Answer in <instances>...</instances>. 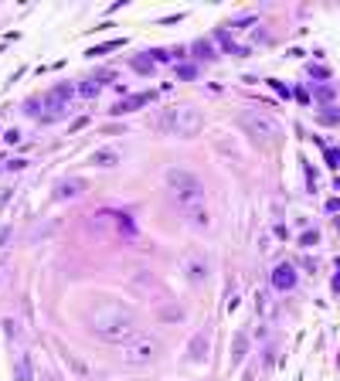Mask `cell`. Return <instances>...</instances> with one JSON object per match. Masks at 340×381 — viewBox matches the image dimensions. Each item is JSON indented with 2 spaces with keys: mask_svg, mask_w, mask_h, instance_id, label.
<instances>
[{
  "mask_svg": "<svg viewBox=\"0 0 340 381\" xmlns=\"http://www.w3.org/2000/svg\"><path fill=\"white\" fill-rule=\"evenodd\" d=\"M92 330L106 344H129L136 337V320L123 303H99L89 316Z\"/></svg>",
  "mask_w": 340,
  "mask_h": 381,
  "instance_id": "6da1fadb",
  "label": "cell"
},
{
  "mask_svg": "<svg viewBox=\"0 0 340 381\" xmlns=\"http://www.w3.org/2000/svg\"><path fill=\"white\" fill-rule=\"evenodd\" d=\"M153 126L163 130V133H174V136H197V130H201V112L194 109L191 102H184V106L163 109L157 119H153Z\"/></svg>",
  "mask_w": 340,
  "mask_h": 381,
  "instance_id": "7a4b0ae2",
  "label": "cell"
},
{
  "mask_svg": "<svg viewBox=\"0 0 340 381\" xmlns=\"http://www.w3.org/2000/svg\"><path fill=\"white\" fill-rule=\"evenodd\" d=\"M167 184L174 190V198L181 208H191V204H204V184L197 180V174H191L187 167H170L167 170Z\"/></svg>",
  "mask_w": 340,
  "mask_h": 381,
  "instance_id": "3957f363",
  "label": "cell"
},
{
  "mask_svg": "<svg viewBox=\"0 0 340 381\" xmlns=\"http://www.w3.org/2000/svg\"><path fill=\"white\" fill-rule=\"evenodd\" d=\"M238 126L252 133V140H259V143H279L283 140V130L276 119H269L265 112H242L238 116Z\"/></svg>",
  "mask_w": 340,
  "mask_h": 381,
  "instance_id": "277c9868",
  "label": "cell"
},
{
  "mask_svg": "<svg viewBox=\"0 0 340 381\" xmlns=\"http://www.w3.org/2000/svg\"><path fill=\"white\" fill-rule=\"evenodd\" d=\"M181 269L191 282H204L211 276V259H208V252H201V248H191V252H184Z\"/></svg>",
  "mask_w": 340,
  "mask_h": 381,
  "instance_id": "5b68a950",
  "label": "cell"
},
{
  "mask_svg": "<svg viewBox=\"0 0 340 381\" xmlns=\"http://www.w3.org/2000/svg\"><path fill=\"white\" fill-rule=\"evenodd\" d=\"M157 354H160V344L153 337H133L123 351V358L129 361V364H147V361H153Z\"/></svg>",
  "mask_w": 340,
  "mask_h": 381,
  "instance_id": "8992f818",
  "label": "cell"
},
{
  "mask_svg": "<svg viewBox=\"0 0 340 381\" xmlns=\"http://www.w3.org/2000/svg\"><path fill=\"white\" fill-rule=\"evenodd\" d=\"M68 99H72V89H68V85L51 89L45 96V116H41V119H45V123H55L58 116H65L68 112Z\"/></svg>",
  "mask_w": 340,
  "mask_h": 381,
  "instance_id": "52a82bcc",
  "label": "cell"
},
{
  "mask_svg": "<svg viewBox=\"0 0 340 381\" xmlns=\"http://www.w3.org/2000/svg\"><path fill=\"white\" fill-rule=\"evenodd\" d=\"M89 190V180L85 177H65L55 184V198L58 201H68V198H79V194H85Z\"/></svg>",
  "mask_w": 340,
  "mask_h": 381,
  "instance_id": "ba28073f",
  "label": "cell"
},
{
  "mask_svg": "<svg viewBox=\"0 0 340 381\" xmlns=\"http://www.w3.org/2000/svg\"><path fill=\"white\" fill-rule=\"evenodd\" d=\"M272 286H276L279 293H286V290L296 286V269L289 266V262H279V266L272 269Z\"/></svg>",
  "mask_w": 340,
  "mask_h": 381,
  "instance_id": "9c48e42d",
  "label": "cell"
},
{
  "mask_svg": "<svg viewBox=\"0 0 340 381\" xmlns=\"http://www.w3.org/2000/svg\"><path fill=\"white\" fill-rule=\"evenodd\" d=\"M119 164V150L116 146H102V150H95L89 157V167H102V170H109Z\"/></svg>",
  "mask_w": 340,
  "mask_h": 381,
  "instance_id": "30bf717a",
  "label": "cell"
},
{
  "mask_svg": "<svg viewBox=\"0 0 340 381\" xmlns=\"http://www.w3.org/2000/svg\"><path fill=\"white\" fill-rule=\"evenodd\" d=\"M150 99H153V92H143V96H126L123 102H116V106H113V116H126V112H133V109H143Z\"/></svg>",
  "mask_w": 340,
  "mask_h": 381,
  "instance_id": "8fae6325",
  "label": "cell"
},
{
  "mask_svg": "<svg viewBox=\"0 0 340 381\" xmlns=\"http://www.w3.org/2000/svg\"><path fill=\"white\" fill-rule=\"evenodd\" d=\"M208 351H211V340H208V334L191 337V344H187V361H208Z\"/></svg>",
  "mask_w": 340,
  "mask_h": 381,
  "instance_id": "7c38bea8",
  "label": "cell"
},
{
  "mask_svg": "<svg viewBox=\"0 0 340 381\" xmlns=\"http://www.w3.org/2000/svg\"><path fill=\"white\" fill-rule=\"evenodd\" d=\"M14 378L31 381V354H17V361H14Z\"/></svg>",
  "mask_w": 340,
  "mask_h": 381,
  "instance_id": "4fadbf2b",
  "label": "cell"
},
{
  "mask_svg": "<svg viewBox=\"0 0 340 381\" xmlns=\"http://www.w3.org/2000/svg\"><path fill=\"white\" fill-rule=\"evenodd\" d=\"M21 112H24V116H31V119H34V116H41V112H45V99H41V96L24 99V102H21Z\"/></svg>",
  "mask_w": 340,
  "mask_h": 381,
  "instance_id": "5bb4252c",
  "label": "cell"
},
{
  "mask_svg": "<svg viewBox=\"0 0 340 381\" xmlns=\"http://www.w3.org/2000/svg\"><path fill=\"white\" fill-rule=\"evenodd\" d=\"M215 38H218V45H225L228 51H235V55H245V48H235V45H231V31H228V27H218Z\"/></svg>",
  "mask_w": 340,
  "mask_h": 381,
  "instance_id": "9a60e30c",
  "label": "cell"
},
{
  "mask_svg": "<svg viewBox=\"0 0 340 381\" xmlns=\"http://www.w3.org/2000/svg\"><path fill=\"white\" fill-rule=\"evenodd\" d=\"M317 123H323V126H337V123H340V109H337V106H327V109L317 116Z\"/></svg>",
  "mask_w": 340,
  "mask_h": 381,
  "instance_id": "2e32d148",
  "label": "cell"
},
{
  "mask_svg": "<svg viewBox=\"0 0 340 381\" xmlns=\"http://www.w3.org/2000/svg\"><path fill=\"white\" fill-rule=\"evenodd\" d=\"M245 351H249V334H245V330H238V337H235V347H231L235 361H242V358H245Z\"/></svg>",
  "mask_w": 340,
  "mask_h": 381,
  "instance_id": "e0dca14e",
  "label": "cell"
},
{
  "mask_svg": "<svg viewBox=\"0 0 340 381\" xmlns=\"http://www.w3.org/2000/svg\"><path fill=\"white\" fill-rule=\"evenodd\" d=\"M129 65H133L136 72H140V75H153V61H150L147 55H136L133 61H129Z\"/></svg>",
  "mask_w": 340,
  "mask_h": 381,
  "instance_id": "ac0fdd59",
  "label": "cell"
},
{
  "mask_svg": "<svg viewBox=\"0 0 340 381\" xmlns=\"http://www.w3.org/2000/svg\"><path fill=\"white\" fill-rule=\"evenodd\" d=\"M194 55H201L204 61H215V48L208 45V41H197V45H194Z\"/></svg>",
  "mask_w": 340,
  "mask_h": 381,
  "instance_id": "d6986e66",
  "label": "cell"
},
{
  "mask_svg": "<svg viewBox=\"0 0 340 381\" xmlns=\"http://www.w3.org/2000/svg\"><path fill=\"white\" fill-rule=\"evenodd\" d=\"M160 320H184V310L181 306H163V310H160Z\"/></svg>",
  "mask_w": 340,
  "mask_h": 381,
  "instance_id": "ffe728a7",
  "label": "cell"
},
{
  "mask_svg": "<svg viewBox=\"0 0 340 381\" xmlns=\"http://www.w3.org/2000/svg\"><path fill=\"white\" fill-rule=\"evenodd\" d=\"M333 96H337V89H333V85H317V99H320V102H333Z\"/></svg>",
  "mask_w": 340,
  "mask_h": 381,
  "instance_id": "44dd1931",
  "label": "cell"
},
{
  "mask_svg": "<svg viewBox=\"0 0 340 381\" xmlns=\"http://www.w3.org/2000/svg\"><path fill=\"white\" fill-rule=\"evenodd\" d=\"M79 96H85V99H95V96H99V85H95V82H82V85H79Z\"/></svg>",
  "mask_w": 340,
  "mask_h": 381,
  "instance_id": "7402d4cb",
  "label": "cell"
},
{
  "mask_svg": "<svg viewBox=\"0 0 340 381\" xmlns=\"http://www.w3.org/2000/svg\"><path fill=\"white\" fill-rule=\"evenodd\" d=\"M119 45H123V41H106V45H99V48H89V58L92 55H106V51H116Z\"/></svg>",
  "mask_w": 340,
  "mask_h": 381,
  "instance_id": "603a6c76",
  "label": "cell"
},
{
  "mask_svg": "<svg viewBox=\"0 0 340 381\" xmlns=\"http://www.w3.org/2000/svg\"><path fill=\"white\" fill-rule=\"evenodd\" d=\"M306 72H310L313 79H330V68H323V65H310Z\"/></svg>",
  "mask_w": 340,
  "mask_h": 381,
  "instance_id": "cb8c5ba5",
  "label": "cell"
},
{
  "mask_svg": "<svg viewBox=\"0 0 340 381\" xmlns=\"http://www.w3.org/2000/svg\"><path fill=\"white\" fill-rule=\"evenodd\" d=\"M177 75H181V79H197V65H181Z\"/></svg>",
  "mask_w": 340,
  "mask_h": 381,
  "instance_id": "d4e9b609",
  "label": "cell"
},
{
  "mask_svg": "<svg viewBox=\"0 0 340 381\" xmlns=\"http://www.w3.org/2000/svg\"><path fill=\"white\" fill-rule=\"evenodd\" d=\"M272 89L279 92V96H283V99H289V96H293V89H289V85H286V82H269Z\"/></svg>",
  "mask_w": 340,
  "mask_h": 381,
  "instance_id": "484cf974",
  "label": "cell"
},
{
  "mask_svg": "<svg viewBox=\"0 0 340 381\" xmlns=\"http://www.w3.org/2000/svg\"><path fill=\"white\" fill-rule=\"evenodd\" d=\"M299 242H303V248H306V245H317V242H320V235L313 232V228H310V232H303V238H299Z\"/></svg>",
  "mask_w": 340,
  "mask_h": 381,
  "instance_id": "4316f807",
  "label": "cell"
},
{
  "mask_svg": "<svg viewBox=\"0 0 340 381\" xmlns=\"http://www.w3.org/2000/svg\"><path fill=\"white\" fill-rule=\"evenodd\" d=\"M92 82H116V75L113 72H106V68H102V72H95V79Z\"/></svg>",
  "mask_w": 340,
  "mask_h": 381,
  "instance_id": "83f0119b",
  "label": "cell"
},
{
  "mask_svg": "<svg viewBox=\"0 0 340 381\" xmlns=\"http://www.w3.org/2000/svg\"><path fill=\"white\" fill-rule=\"evenodd\" d=\"M327 164L330 167H337L340 164V150H327Z\"/></svg>",
  "mask_w": 340,
  "mask_h": 381,
  "instance_id": "f1b7e54d",
  "label": "cell"
},
{
  "mask_svg": "<svg viewBox=\"0 0 340 381\" xmlns=\"http://www.w3.org/2000/svg\"><path fill=\"white\" fill-rule=\"evenodd\" d=\"M150 55L157 58V61H170V51H163V48H157V51H150Z\"/></svg>",
  "mask_w": 340,
  "mask_h": 381,
  "instance_id": "f546056e",
  "label": "cell"
},
{
  "mask_svg": "<svg viewBox=\"0 0 340 381\" xmlns=\"http://www.w3.org/2000/svg\"><path fill=\"white\" fill-rule=\"evenodd\" d=\"M4 140H7V143H17V140H21V133H17V130H7V133H4Z\"/></svg>",
  "mask_w": 340,
  "mask_h": 381,
  "instance_id": "4dcf8cb0",
  "label": "cell"
},
{
  "mask_svg": "<svg viewBox=\"0 0 340 381\" xmlns=\"http://www.w3.org/2000/svg\"><path fill=\"white\" fill-rule=\"evenodd\" d=\"M252 21H255V14H238L235 17V24H252Z\"/></svg>",
  "mask_w": 340,
  "mask_h": 381,
  "instance_id": "1f68e13d",
  "label": "cell"
},
{
  "mask_svg": "<svg viewBox=\"0 0 340 381\" xmlns=\"http://www.w3.org/2000/svg\"><path fill=\"white\" fill-rule=\"evenodd\" d=\"M293 96H296V99H299V102H310V92H306V89H296Z\"/></svg>",
  "mask_w": 340,
  "mask_h": 381,
  "instance_id": "d6a6232c",
  "label": "cell"
},
{
  "mask_svg": "<svg viewBox=\"0 0 340 381\" xmlns=\"http://www.w3.org/2000/svg\"><path fill=\"white\" fill-rule=\"evenodd\" d=\"M330 290H333V293H340V276H333V279H330Z\"/></svg>",
  "mask_w": 340,
  "mask_h": 381,
  "instance_id": "836d02e7",
  "label": "cell"
}]
</instances>
